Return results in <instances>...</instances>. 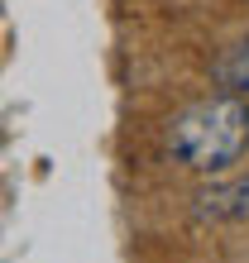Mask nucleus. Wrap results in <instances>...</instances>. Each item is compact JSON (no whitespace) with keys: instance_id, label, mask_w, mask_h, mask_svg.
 Wrapping results in <instances>:
<instances>
[{"instance_id":"f03ea898","label":"nucleus","mask_w":249,"mask_h":263,"mask_svg":"<svg viewBox=\"0 0 249 263\" xmlns=\"http://www.w3.org/2000/svg\"><path fill=\"white\" fill-rule=\"evenodd\" d=\"M197 215L201 220H244L249 215V177H230L216 182L197 196Z\"/></svg>"},{"instance_id":"7ed1b4c3","label":"nucleus","mask_w":249,"mask_h":263,"mask_svg":"<svg viewBox=\"0 0 249 263\" xmlns=\"http://www.w3.org/2000/svg\"><path fill=\"white\" fill-rule=\"evenodd\" d=\"M216 82H221V91H230V96L249 91V43L225 48V58L216 63Z\"/></svg>"},{"instance_id":"f257e3e1","label":"nucleus","mask_w":249,"mask_h":263,"mask_svg":"<svg viewBox=\"0 0 249 263\" xmlns=\"http://www.w3.org/2000/svg\"><path fill=\"white\" fill-rule=\"evenodd\" d=\"M249 148V105L240 96H206L168 125V153L192 173H225Z\"/></svg>"}]
</instances>
